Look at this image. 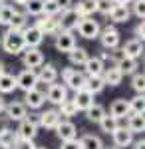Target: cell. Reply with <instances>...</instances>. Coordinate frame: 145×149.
<instances>
[{
    "instance_id": "36",
    "label": "cell",
    "mask_w": 145,
    "mask_h": 149,
    "mask_svg": "<svg viewBox=\"0 0 145 149\" xmlns=\"http://www.w3.org/2000/svg\"><path fill=\"white\" fill-rule=\"evenodd\" d=\"M129 111H131V113H143V111H145V97H143V93H137L133 100H129Z\"/></svg>"
},
{
    "instance_id": "46",
    "label": "cell",
    "mask_w": 145,
    "mask_h": 149,
    "mask_svg": "<svg viewBox=\"0 0 145 149\" xmlns=\"http://www.w3.org/2000/svg\"><path fill=\"white\" fill-rule=\"evenodd\" d=\"M10 131V125H8V119H0V139L4 137L6 133Z\"/></svg>"
},
{
    "instance_id": "25",
    "label": "cell",
    "mask_w": 145,
    "mask_h": 149,
    "mask_svg": "<svg viewBox=\"0 0 145 149\" xmlns=\"http://www.w3.org/2000/svg\"><path fill=\"white\" fill-rule=\"evenodd\" d=\"M109 113L113 117H125V115H129V100H115V102L109 105Z\"/></svg>"
},
{
    "instance_id": "4",
    "label": "cell",
    "mask_w": 145,
    "mask_h": 149,
    "mask_svg": "<svg viewBox=\"0 0 145 149\" xmlns=\"http://www.w3.org/2000/svg\"><path fill=\"white\" fill-rule=\"evenodd\" d=\"M46 100H48L50 103H54V105H60L64 100H68V88L64 86V84H56V81L48 84Z\"/></svg>"
},
{
    "instance_id": "39",
    "label": "cell",
    "mask_w": 145,
    "mask_h": 149,
    "mask_svg": "<svg viewBox=\"0 0 145 149\" xmlns=\"http://www.w3.org/2000/svg\"><path fill=\"white\" fill-rule=\"evenodd\" d=\"M131 88H133L137 93H143V90H145V76H143V72H135V74H133Z\"/></svg>"
},
{
    "instance_id": "11",
    "label": "cell",
    "mask_w": 145,
    "mask_h": 149,
    "mask_svg": "<svg viewBox=\"0 0 145 149\" xmlns=\"http://www.w3.org/2000/svg\"><path fill=\"white\" fill-rule=\"evenodd\" d=\"M78 20H79V14L70 6L66 10H62V16H60V20H58V26H60V30H74L76 24H78Z\"/></svg>"
},
{
    "instance_id": "38",
    "label": "cell",
    "mask_w": 145,
    "mask_h": 149,
    "mask_svg": "<svg viewBox=\"0 0 145 149\" xmlns=\"http://www.w3.org/2000/svg\"><path fill=\"white\" fill-rule=\"evenodd\" d=\"M14 12H16V8H14V6H10V4H0V24L8 26L10 18L14 16Z\"/></svg>"
},
{
    "instance_id": "18",
    "label": "cell",
    "mask_w": 145,
    "mask_h": 149,
    "mask_svg": "<svg viewBox=\"0 0 145 149\" xmlns=\"http://www.w3.org/2000/svg\"><path fill=\"white\" fill-rule=\"evenodd\" d=\"M123 56H129V58H139L143 54V42L141 40H137V38H131V40H127L121 48Z\"/></svg>"
},
{
    "instance_id": "9",
    "label": "cell",
    "mask_w": 145,
    "mask_h": 149,
    "mask_svg": "<svg viewBox=\"0 0 145 149\" xmlns=\"http://www.w3.org/2000/svg\"><path fill=\"white\" fill-rule=\"evenodd\" d=\"M22 38H24L26 48H38L44 42V34H42L36 26H26L22 30Z\"/></svg>"
},
{
    "instance_id": "3",
    "label": "cell",
    "mask_w": 145,
    "mask_h": 149,
    "mask_svg": "<svg viewBox=\"0 0 145 149\" xmlns=\"http://www.w3.org/2000/svg\"><path fill=\"white\" fill-rule=\"evenodd\" d=\"M100 42L105 50H115L119 46V32L115 26H105L103 30H100Z\"/></svg>"
},
{
    "instance_id": "37",
    "label": "cell",
    "mask_w": 145,
    "mask_h": 149,
    "mask_svg": "<svg viewBox=\"0 0 145 149\" xmlns=\"http://www.w3.org/2000/svg\"><path fill=\"white\" fill-rule=\"evenodd\" d=\"M42 6H44V0H26L24 2L26 14H32V16H40L42 14Z\"/></svg>"
},
{
    "instance_id": "45",
    "label": "cell",
    "mask_w": 145,
    "mask_h": 149,
    "mask_svg": "<svg viewBox=\"0 0 145 149\" xmlns=\"http://www.w3.org/2000/svg\"><path fill=\"white\" fill-rule=\"evenodd\" d=\"M133 34H135V38H137V40H141V42H143V36H145V24H143V20L135 26Z\"/></svg>"
},
{
    "instance_id": "53",
    "label": "cell",
    "mask_w": 145,
    "mask_h": 149,
    "mask_svg": "<svg viewBox=\"0 0 145 149\" xmlns=\"http://www.w3.org/2000/svg\"><path fill=\"white\" fill-rule=\"evenodd\" d=\"M2 72H6V70H4V62L0 60V74H2Z\"/></svg>"
},
{
    "instance_id": "49",
    "label": "cell",
    "mask_w": 145,
    "mask_h": 149,
    "mask_svg": "<svg viewBox=\"0 0 145 149\" xmlns=\"http://www.w3.org/2000/svg\"><path fill=\"white\" fill-rule=\"evenodd\" d=\"M145 147V141H143V137L139 139V141H135L133 143V149H143Z\"/></svg>"
},
{
    "instance_id": "15",
    "label": "cell",
    "mask_w": 145,
    "mask_h": 149,
    "mask_svg": "<svg viewBox=\"0 0 145 149\" xmlns=\"http://www.w3.org/2000/svg\"><path fill=\"white\" fill-rule=\"evenodd\" d=\"M64 81H66V88L78 92V90H82V88L86 86V74H82L78 70H72L66 78H64Z\"/></svg>"
},
{
    "instance_id": "13",
    "label": "cell",
    "mask_w": 145,
    "mask_h": 149,
    "mask_svg": "<svg viewBox=\"0 0 145 149\" xmlns=\"http://www.w3.org/2000/svg\"><path fill=\"white\" fill-rule=\"evenodd\" d=\"M40 32L44 36L48 34H56V32H60V26H58V20H56V16H42L40 20H36V24H34Z\"/></svg>"
},
{
    "instance_id": "21",
    "label": "cell",
    "mask_w": 145,
    "mask_h": 149,
    "mask_svg": "<svg viewBox=\"0 0 145 149\" xmlns=\"http://www.w3.org/2000/svg\"><path fill=\"white\" fill-rule=\"evenodd\" d=\"M101 78H103V81H105V86L115 88V86H119V84L123 81V74L117 68H105L103 72H101Z\"/></svg>"
},
{
    "instance_id": "30",
    "label": "cell",
    "mask_w": 145,
    "mask_h": 149,
    "mask_svg": "<svg viewBox=\"0 0 145 149\" xmlns=\"http://www.w3.org/2000/svg\"><path fill=\"white\" fill-rule=\"evenodd\" d=\"M78 141L82 149H103V141L98 135H91V133L82 135V139H78Z\"/></svg>"
},
{
    "instance_id": "55",
    "label": "cell",
    "mask_w": 145,
    "mask_h": 149,
    "mask_svg": "<svg viewBox=\"0 0 145 149\" xmlns=\"http://www.w3.org/2000/svg\"><path fill=\"white\" fill-rule=\"evenodd\" d=\"M4 2H6V0H0V4H4Z\"/></svg>"
},
{
    "instance_id": "48",
    "label": "cell",
    "mask_w": 145,
    "mask_h": 149,
    "mask_svg": "<svg viewBox=\"0 0 145 149\" xmlns=\"http://www.w3.org/2000/svg\"><path fill=\"white\" fill-rule=\"evenodd\" d=\"M26 117H28L32 123H36V125H38V121H40V113H32V115H26Z\"/></svg>"
},
{
    "instance_id": "56",
    "label": "cell",
    "mask_w": 145,
    "mask_h": 149,
    "mask_svg": "<svg viewBox=\"0 0 145 149\" xmlns=\"http://www.w3.org/2000/svg\"><path fill=\"white\" fill-rule=\"evenodd\" d=\"M109 149H119V147H109Z\"/></svg>"
},
{
    "instance_id": "7",
    "label": "cell",
    "mask_w": 145,
    "mask_h": 149,
    "mask_svg": "<svg viewBox=\"0 0 145 149\" xmlns=\"http://www.w3.org/2000/svg\"><path fill=\"white\" fill-rule=\"evenodd\" d=\"M112 137H113L115 147L125 149V147H129V145L133 143V131H131L129 127H125V125H119V127H117V129L112 133Z\"/></svg>"
},
{
    "instance_id": "2",
    "label": "cell",
    "mask_w": 145,
    "mask_h": 149,
    "mask_svg": "<svg viewBox=\"0 0 145 149\" xmlns=\"http://www.w3.org/2000/svg\"><path fill=\"white\" fill-rule=\"evenodd\" d=\"M76 28H78L79 36H82V38H88V40L98 38V36H100V30H101L98 20H93L91 16H79Z\"/></svg>"
},
{
    "instance_id": "8",
    "label": "cell",
    "mask_w": 145,
    "mask_h": 149,
    "mask_svg": "<svg viewBox=\"0 0 145 149\" xmlns=\"http://www.w3.org/2000/svg\"><path fill=\"white\" fill-rule=\"evenodd\" d=\"M26 109L28 107L24 105V102H10L8 105H4V113H6L8 121H20V119H24L28 115Z\"/></svg>"
},
{
    "instance_id": "50",
    "label": "cell",
    "mask_w": 145,
    "mask_h": 149,
    "mask_svg": "<svg viewBox=\"0 0 145 149\" xmlns=\"http://www.w3.org/2000/svg\"><path fill=\"white\" fill-rule=\"evenodd\" d=\"M115 4H131V0H113Z\"/></svg>"
},
{
    "instance_id": "28",
    "label": "cell",
    "mask_w": 145,
    "mask_h": 149,
    "mask_svg": "<svg viewBox=\"0 0 145 149\" xmlns=\"http://www.w3.org/2000/svg\"><path fill=\"white\" fill-rule=\"evenodd\" d=\"M14 90H16V76L2 72L0 74V93H12Z\"/></svg>"
},
{
    "instance_id": "26",
    "label": "cell",
    "mask_w": 145,
    "mask_h": 149,
    "mask_svg": "<svg viewBox=\"0 0 145 149\" xmlns=\"http://www.w3.org/2000/svg\"><path fill=\"white\" fill-rule=\"evenodd\" d=\"M127 127L133 131V133H143L145 129V119H143V113H131L127 115Z\"/></svg>"
},
{
    "instance_id": "32",
    "label": "cell",
    "mask_w": 145,
    "mask_h": 149,
    "mask_svg": "<svg viewBox=\"0 0 145 149\" xmlns=\"http://www.w3.org/2000/svg\"><path fill=\"white\" fill-rule=\"evenodd\" d=\"M98 123H100L101 131H103V133H107V135H112L113 131L119 127V123H117V117H113L112 113H109V115L105 113V115L100 119V121H98Z\"/></svg>"
},
{
    "instance_id": "41",
    "label": "cell",
    "mask_w": 145,
    "mask_h": 149,
    "mask_svg": "<svg viewBox=\"0 0 145 149\" xmlns=\"http://www.w3.org/2000/svg\"><path fill=\"white\" fill-rule=\"evenodd\" d=\"M60 6L56 4V0H44V6H42V14H48V16H56L60 14Z\"/></svg>"
},
{
    "instance_id": "29",
    "label": "cell",
    "mask_w": 145,
    "mask_h": 149,
    "mask_svg": "<svg viewBox=\"0 0 145 149\" xmlns=\"http://www.w3.org/2000/svg\"><path fill=\"white\" fill-rule=\"evenodd\" d=\"M26 26H28V14H26V12H14V16H12L10 22H8V30H18V32H22Z\"/></svg>"
},
{
    "instance_id": "51",
    "label": "cell",
    "mask_w": 145,
    "mask_h": 149,
    "mask_svg": "<svg viewBox=\"0 0 145 149\" xmlns=\"http://www.w3.org/2000/svg\"><path fill=\"white\" fill-rule=\"evenodd\" d=\"M4 105H6V103H4V97H2V95H0V113H2V111H4Z\"/></svg>"
},
{
    "instance_id": "23",
    "label": "cell",
    "mask_w": 145,
    "mask_h": 149,
    "mask_svg": "<svg viewBox=\"0 0 145 149\" xmlns=\"http://www.w3.org/2000/svg\"><path fill=\"white\" fill-rule=\"evenodd\" d=\"M107 16L112 18L113 22H127L129 16H131V12H129V4H115L113 10L109 12Z\"/></svg>"
},
{
    "instance_id": "22",
    "label": "cell",
    "mask_w": 145,
    "mask_h": 149,
    "mask_svg": "<svg viewBox=\"0 0 145 149\" xmlns=\"http://www.w3.org/2000/svg\"><path fill=\"white\" fill-rule=\"evenodd\" d=\"M38 76V81H42V84H52V81H56L58 78V70L56 66H52V64H42L40 66V72L36 74Z\"/></svg>"
},
{
    "instance_id": "42",
    "label": "cell",
    "mask_w": 145,
    "mask_h": 149,
    "mask_svg": "<svg viewBox=\"0 0 145 149\" xmlns=\"http://www.w3.org/2000/svg\"><path fill=\"white\" fill-rule=\"evenodd\" d=\"M133 2V14L139 18V20H143L145 16V0H131Z\"/></svg>"
},
{
    "instance_id": "19",
    "label": "cell",
    "mask_w": 145,
    "mask_h": 149,
    "mask_svg": "<svg viewBox=\"0 0 145 149\" xmlns=\"http://www.w3.org/2000/svg\"><path fill=\"white\" fill-rule=\"evenodd\" d=\"M74 103H76V107H78V109L86 111L89 105L93 103V93L88 92L86 88H82V90H78L76 95H74Z\"/></svg>"
},
{
    "instance_id": "40",
    "label": "cell",
    "mask_w": 145,
    "mask_h": 149,
    "mask_svg": "<svg viewBox=\"0 0 145 149\" xmlns=\"http://www.w3.org/2000/svg\"><path fill=\"white\" fill-rule=\"evenodd\" d=\"M113 6H115L113 0H98V2H96V12H100V14H103V16H107V14L113 10Z\"/></svg>"
},
{
    "instance_id": "44",
    "label": "cell",
    "mask_w": 145,
    "mask_h": 149,
    "mask_svg": "<svg viewBox=\"0 0 145 149\" xmlns=\"http://www.w3.org/2000/svg\"><path fill=\"white\" fill-rule=\"evenodd\" d=\"M60 149H82V147H79L78 139H66V141H62V147Z\"/></svg>"
},
{
    "instance_id": "43",
    "label": "cell",
    "mask_w": 145,
    "mask_h": 149,
    "mask_svg": "<svg viewBox=\"0 0 145 149\" xmlns=\"http://www.w3.org/2000/svg\"><path fill=\"white\" fill-rule=\"evenodd\" d=\"M12 149H36V145H34V139H18V143Z\"/></svg>"
},
{
    "instance_id": "35",
    "label": "cell",
    "mask_w": 145,
    "mask_h": 149,
    "mask_svg": "<svg viewBox=\"0 0 145 149\" xmlns=\"http://www.w3.org/2000/svg\"><path fill=\"white\" fill-rule=\"evenodd\" d=\"M78 111H79V109L76 107L74 100H64V102L60 103V109H58V113L64 115V117H74Z\"/></svg>"
},
{
    "instance_id": "14",
    "label": "cell",
    "mask_w": 145,
    "mask_h": 149,
    "mask_svg": "<svg viewBox=\"0 0 145 149\" xmlns=\"http://www.w3.org/2000/svg\"><path fill=\"white\" fill-rule=\"evenodd\" d=\"M22 62L26 68H40L42 64H44V54L38 50V48H28L26 52H24L22 56Z\"/></svg>"
},
{
    "instance_id": "10",
    "label": "cell",
    "mask_w": 145,
    "mask_h": 149,
    "mask_svg": "<svg viewBox=\"0 0 145 149\" xmlns=\"http://www.w3.org/2000/svg\"><path fill=\"white\" fill-rule=\"evenodd\" d=\"M56 135L62 141H66V139H76V135H78V129H76V125L70 121V119H60L56 123Z\"/></svg>"
},
{
    "instance_id": "57",
    "label": "cell",
    "mask_w": 145,
    "mask_h": 149,
    "mask_svg": "<svg viewBox=\"0 0 145 149\" xmlns=\"http://www.w3.org/2000/svg\"><path fill=\"white\" fill-rule=\"evenodd\" d=\"M36 149H46V147H36Z\"/></svg>"
},
{
    "instance_id": "52",
    "label": "cell",
    "mask_w": 145,
    "mask_h": 149,
    "mask_svg": "<svg viewBox=\"0 0 145 149\" xmlns=\"http://www.w3.org/2000/svg\"><path fill=\"white\" fill-rule=\"evenodd\" d=\"M0 149H10V147H8V145H6V143H4V141L0 139Z\"/></svg>"
},
{
    "instance_id": "34",
    "label": "cell",
    "mask_w": 145,
    "mask_h": 149,
    "mask_svg": "<svg viewBox=\"0 0 145 149\" xmlns=\"http://www.w3.org/2000/svg\"><path fill=\"white\" fill-rule=\"evenodd\" d=\"M96 2L98 0H82V2H78V6L74 10L78 12L79 16H91L96 12Z\"/></svg>"
},
{
    "instance_id": "6",
    "label": "cell",
    "mask_w": 145,
    "mask_h": 149,
    "mask_svg": "<svg viewBox=\"0 0 145 149\" xmlns=\"http://www.w3.org/2000/svg\"><path fill=\"white\" fill-rule=\"evenodd\" d=\"M58 52H70L72 48L76 46V36L72 34V30H60L56 32V42H54Z\"/></svg>"
},
{
    "instance_id": "17",
    "label": "cell",
    "mask_w": 145,
    "mask_h": 149,
    "mask_svg": "<svg viewBox=\"0 0 145 149\" xmlns=\"http://www.w3.org/2000/svg\"><path fill=\"white\" fill-rule=\"evenodd\" d=\"M115 68L121 72L123 76H129V74H135L137 68H139V64H137V58H129V56H121L117 60V64H115Z\"/></svg>"
},
{
    "instance_id": "54",
    "label": "cell",
    "mask_w": 145,
    "mask_h": 149,
    "mask_svg": "<svg viewBox=\"0 0 145 149\" xmlns=\"http://www.w3.org/2000/svg\"><path fill=\"white\" fill-rule=\"evenodd\" d=\"M14 2H16V4H24L26 0H14Z\"/></svg>"
},
{
    "instance_id": "47",
    "label": "cell",
    "mask_w": 145,
    "mask_h": 149,
    "mask_svg": "<svg viewBox=\"0 0 145 149\" xmlns=\"http://www.w3.org/2000/svg\"><path fill=\"white\" fill-rule=\"evenodd\" d=\"M56 4L60 6V10H66L72 6V0H56Z\"/></svg>"
},
{
    "instance_id": "33",
    "label": "cell",
    "mask_w": 145,
    "mask_h": 149,
    "mask_svg": "<svg viewBox=\"0 0 145 149\" xmlns=\"http://www.w3.org/2000/svg\"><path fill=\"white\" fill-rule=\"evenodd\" d=\"M86 115H88V119H89V121L98 123L101 117L105 115V109H103V105H100V103H91L88 109H86Z\"/></svg>"
},
{
    "instance_id": "24",
    "label": "cell",
    "mask_w": 145,
    "mask_h": 149,
    "mask_svg": "<svg viewBox=\"0 0 145 149\" xmlns=\"http://www.w3.org/2000/svg\"><path fill=\"white\" fill-rule=\"evenodd\" d=\"M84 66H86V76H101V72L105 70V64L98 58H88L86 62H84Z\"/></svg>"
},
{
    "instance_id": "20",
    "label": "cell",
    "mask_w": 145,
    "mask_h": 149,
    "mask_svg": "<svg viewBox=\"0 0 145 149\" xmlns=\"http://www.w3.org/2000/svg\"><path fill=\"white\" fill-rule=\"evenodd\" d=\"M16 133L20 135V139H34L38 133V125L32 123L28 117H24V119H20V127H18Z\"/></svg>"
},
{
    "instance_id": "12",
    "label": "cell",
    "mask_w": 145,
    "mask_h": 149,
    "mask_svg": "<svg viewBox=\"0 0 145 149\" xmlns=\"http://www.w3.org/2000/svg\"><path fill=\"white\" fill-rule=\"evenodd\" d=\"M44 102H46V93L40 92V90H36V88L28 90L26 95H24V105L30 107V109H40V107L44 105Z\"/></svg>"
},
{
    "instance_id": "27",
    "label": "cell",
    "mask_w": 145,
    "mask_h": 149,
    "mask_svg": "<svg viewBox=\"0 0 145 149\" xmlns=\"http://www.w3.org/2000/svg\"><path fill=\"white\" fill-rule=\"evenodd\" d=\"M68 58H70V64H74V66H84V62L89 58V54H88V50L74 46L68 52Z\"/></svg>"
},
{
    "instance_id": "1",
    "label": "cell",
    "mask_w": 145,
    "mask_h": 149,
    "mask_svg": "<svg viewBox=\"0 0 145 149\" xmlns=\"http://www.w3.org/2000/svg\"><path fill=\"white\" fill-rule=\"evenodd\" d=\"M0 44H2V48H4V52L10 54V56L22 54L24 50H26L22 32H18V30H6V32H4V40H2Z\"/></svg>"
},
{
    "instance_id": "16",
    "label": "cell",
    "mask_w": 145,
    "mask_h": 149,
    "mask_svg": "<svg viewBox=\"0 0 145 149\" xmlns=\"http://www.w3.org/2000/svg\"><path fill=\"white\" fill-rule=\"evenodd\" d=\"M60 119H62V115L58 113V109H48V111H44V113H40L38 127H44V129H54Z\"/></svg>"
},
{
    "instance_id": "5",
    "label": "cell",
    "mask_w": 145,
    "mask_h": 149,
    "mask_svg": "<svg viewBox=\"0 0 145 149\" xmlns=\"http://www.w3.org/2000/svg\"><path fill=\"white\" fill-rule=\"evenodd\" d=\"M38 86V76H36V72L32 68H26L22 70L18 76H16V88H20L24 92H28V90H32Z\"/></svg>"
},
{
    "instance_id": "31",
    "label": "cell",
    "mask_w": 145,
    "mask_h": 149,
    "mask_svg": "<svg viewBox=\"0 0 145 149\" xmlns=\"http://www.w3.org/2000/svg\"><path fill=\"white\" fill-rule=\"evenodd\" d=\"M84 88L96 95V93H100L101 90L105 88V81H103L101 76H86V86H84Z\"/></svg>"
}]
</instances>
